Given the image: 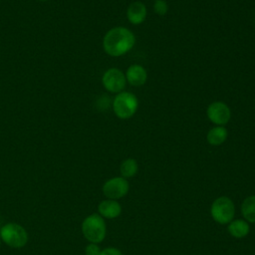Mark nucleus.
Wrapping results in <instances>:
<instances>
[{
  "label": "nucleus",
  "mask_w": 255,
  "mask_h": 255,
  "mask_svg": "<svg viewBox=\"0 0 255 255\" xmlns=\"http://www.w3.org/2000/svg\"><path fill=\"white\" fill-rule=\"evenodd\" d=\"M135 44V36L128 28L118 26L110 29L103 38L104 51L111 57L128 53Z\"/></svg>",
  "instance_id": "obj_1"
},
{
  "label": "nucleus",
  "mask_w": 255,
  "mask_h": 255,
  "mask_svg": "<svg viewBox=\"0 0 255 255\" xmlns=\"http://www.w3.org/2000/svg\"><path fill=\"white\" fill-rule=\"evenodd\" d=\"M112 108L117 118L121 120H128L136 113L138 109V100L132 93L123 91L116 94V97L113 99Z\"/></svg>",
  "instance_id": "obj_2"
},
{
  "label": "nucleus",
  "mask_w": 255,
  "mask_h": 255,
  "mask_svg": "<svg viewBox=\"0 0 255 255\" xmlns=\"http://www.w3.org/2000/svg\"><path fill=\"white\" fill-rule=\"evenodd\" d=\"M82 232L90 243H101L107 235V225L105 219L99 213L87 216L82 222Z\"/></svg>",
  "instance_id": "obj_3"
},
{
  "label": "nucleus",
  "mask_w": 255,
  "mask_h": 255,
  "mask_svg": "<svg viewBox=\"0 0 255 255\" xmlns=\"http://www.w3.org/2000/svg\"><path fill=\"white\" fill-rule=\"evenodd\" d=\"M210 215L216 223L226 225L234 219L235 204L231 198L219 196L211 203Z\"/></svg>",
  "instance_id": "obj_4"
},
{
  "label": "nucleus",
  "mask_w": 255,
  "mask_h": 255,
  "mask_svg": "<svg viewBox=\"0 0 255 255\" xmlns=\"http://www.w3.org/2000/svg\"><path fill=\"white\" fill-rule=\"evenodd\" d=\"M1 240L11 248H22L28 241L26 229L14 222L3 225L0 229Z\"/></svg>",
  "instance_id": "obj_5"
},
{
  "label": "nucleus",
  "mask_w": 255,
  "mask_h": 255,
  "mask_svg": "<svg viewBox=\"0 0 255 255\" xmlns=\"http://www.w3.org/2000/svg\"><path fill=\"white\" fill-rule=\"evenodd\" d=\"M102 84L106 91L112 94H119L127 86L126 75L118 68H110L103 74Z\"/></svg>",
  "instance_id": "obj_6"
},
{
  "label": "nucleus",
  "mask_w": 255,
  "mask_h": 255,
  "mask_svg": "<svg viewBox=\"0 0 255 255\" xmlns=\"http://www.w3.org/2000/svg\"><path fill=\"white\" fill-rule=\"evenodd\" d=\"M103 193L108 199H120L126 196L129 190V183L123 176H116L108 179L103 185Z\"/></svg>",
  "instance_id": "obj_7"
},
{
  "label": "nucleus",
  "mask_w": 255,
  "mask_h": 255,
  "mask_svg": "<svg viewBox=\"0 0 255 255\" xmlns=\"http://www.w3.org/2000/svg\"><path fill=\"white\" fill-rule=\"evenodd\" d=\"M206 116L208 120L215 126H224L228 124L231 119V110L227 104L215 101L208 105L206 109Z\"/></svg>",
  "instance_id": "obj_8"
},
{
  "label": "nucleus",
  "mask_w": 255,
  "mask_h": 255,
  "mask_svg": "<svg viewBox=\"0 0 255 255\" xmlns=\"http://www.w3.org/2000/svg\"><path fill=\"white\" fill-rule=\"evenodd\" d=\"M127 83H128L132 87H140L143 86L147 81V72L144 67L138 64L130 65L126 73Z\"/></svg>",
  "instance_id": "obj_9"
},
{
  "label": "nucleus",
  "mask_w": 255,
  "mask_h": 255,
  "mask_svg": "<svg viewBox=\"0 0 255 255\" xmlns=\"http://www.w3.org/2000/svg\"><path fill=\"white\" fill-rule=\"evenodd\" d=\"M147 16L146 6L141 1H134L130 3L127 9V18L132 25H139L143 23Z\"/></svg>",
  "instance_id": "obj_10"
},
{
  "label": "nucleus",
  "mask_w": 255,
  "mask_h": 255,
  "mask_svg": "<svg viewBox=\"0 0 255 255\" xmlns=\"http://www.w3.org/2000/svg\"><path fill=\"white\" fill-rule=\"evenodd\" d=\"M98 211L103 218L115 219L121 215L122 205L118 200L107 198L99 203Z\"/></svg>",
  "instance_id": "obj_11"
},
{
  "label": "nucleus",
  "mask_w": 255,
  "mask_h": 255,
  "mask_svg": "<svg viewBox=\"0 0 255 255\" xmlns=\"http://www.w3.org/2000/svg\"><path fill=\"white\" fill-rule=\"evenodd\" d=\"M228 233L237 239L246 237L250 232V224L244 219H233L227 224Z\"/></svg>",
  "instance_id": "obj_12"
},
{
  "label": "nucleus",
  "mask_w": 255,
  "mask_h": 255,
  "mask_svg": "<svg viewBox=\"0 0 255 255\" xmlns=\"http://www.w3.org/2000/svg\"><path fill=\"white\" fill-rule=\"evenodd\" d=\"M228 137V130L224 126H215L211 128L207 134L206 140L210 145L218 146L225 142Z\"/></svg>",
  "instance_id": "obj_13"
},
{
  "label": "nucleus",
  "mask_w": 255,
  "mask_h": 255,
  "mask_svg": "<svg viewBox=\"0 0 255 255\" xmlns=\"http://www.w3.org/2000/svg\"><path fill=\"white\" fill-rule=\"evenodd\" d=\"M240 211L244 220L255 223V195H249L242 201Z\"/></svg>",
  "instance_id": "obj_14"
},
{
  "label": "nucleus",
  "mask_w": 255,
  "mask_h": 255,
  "mask_svg": "<svg viewBox=\"0 0 255 255\" xmlns=\"http://www.w3.org/2000/svg\"><path fill=\"white\" fill-rule=\"evenodd\" d=\"M138 171V163L134 158L128 157L122 161L120 165V173L124 178H131Z\"/></svg>",
  "instance_id": "obj_15"
},
{
  "label": "nucleus",
  "mask_w": 255,
  "mask_h": 255,
  "mask_svg": "<svg viewBox=\"0 0 255 255\" xmlns=\"http://www.w3.org/2000/svg\"><path fill=\"white\" fill-rule=\"evenodd\" d=\"M153 11L159 15L163 16L168 11V4L165 0H155L153 3Z\"/></svg>",
  "instance_id": "obj_16"
},
{
  "label": "nucleus",
  "mask_w": 255,
  "mask_h": 255,
  "mask_svg": "<svg viewBox=\"0 0 255 255\" xmlns=\"http://www.w3.org/2000/svg\"><path fill=\"white\" fill-rule=\"evenodd\" d=\"M101 248L97 243H89L85 248L86 255H100Z\"/></svg>",
  "instance_id": "obj_17"
},
{
  "label": "nucleus",
  "mask_w": 255,
  "mask_h": 255,
  "mask_svg": "<svg viewBox=\"0 0 255 255\" xmlns=\"http://www.w3.org/2000/svg\"><path fill=\"white\" fill-rule=\"evenodd\" d=\"M100 255H124L123 252L116 247H107L103 249Z\"/></svg>",
  "instance_id": "obj_18"
},
{
  "label": "nucleus",
  "mask_w": 255,
  "mask_h": 255,
  "mask_svg": "<svg viewBox=\"0 0 255 255\" xmlns=\"http://www.w3.org/2000/svg\"><path fill=\"white\" fill-rule=\"evenodd\" d=\"M37 1H47V0H37Z\"/></svg>",
  "instance_id": "obj_19"
},
{
  "label": "nucleus",
  "mask_w": 255,
  "mask_h": 255,
  "mask_svg": "<svg viewBox=\"0 0 255 255\" xmlns=\"http://www.w3.org/2000/svg\"><path fill=\"white\" fill-rule=\"evenodd\" d=\"M0 246H1V237H0Z\"/></svg>",
  "instance_id": "obj_20"
},
{
  "label": "nucleus",
  "mask_w": 255,
  "mask_h": 255,
  "mask_svg": "<svg viewBox=\"0 0 255 255\" xmlns=\"http://www.w3.org/2000/svg\"><path fill=\"white\" fill-rule=\"evenodd\" d=\"M153 1H155V0H153Z\"/></svg>",
  "instance_id": "obj_21"
}]
</instances>
